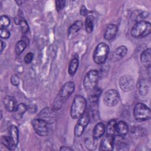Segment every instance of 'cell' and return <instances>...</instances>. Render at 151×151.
<instances>
[{
    "label": "cell",
    "mask_w": 151,
    "mask_h": 151,
    "mask_svg": "<svg viewBox=\"0 0 151 151\" xmlns=\"http://www.w3.org/2000/svg\"><path fill=\"white\" fill-rule=\"evenodd\" d=\"M74 88L75 84L72 81L67 82L63 86L54 100L53 109L55 110H58L62 107L64 101L73 93Z\"/></svg>",
    "instance_id": "6da1fadb"
},
{
    "label": "cell",
    "mask_w": 151,
    "mask_h": 151,
    "mask_svg": "<svg viewBox=\"0 0 151 151\" xmlns=\"http://www.w3.org/2000/svg\"><path fill=\"white\" fill-rule=\"evenodd\" d=\"M87 101L84 97L77 95L74 97L70 108V116L73 119H79L84 113Z\"/></svg>",
    "instance_id": "7a4b0ae2"
},
{
    "label": "cell",
    "mask_w": 151,
    "mask_h": 151,
    "mask_svg": "<svg viewBox=\"0 0 151 151\" xmlns=\"http://www.w3.org/2000/svg\"><path fill=\"white\" fill-rule=\"evenodd\" d=\"M151 31L150 22L146 21H140L136 23L132 28L130 33L133 38H144L147 36Z\"/></svg>",
    "instance_id": "3957f363"
},
{
    "label": "cell",
    "mask_w": 151,
    "mask_h": 151,
    "mask_svg": "<svg viewBox=\"0 0 151 151\" xmlns=\"http://www.w3.org/2000/svg\"><path fill=\"white\" fill-rule=\"evenodd\" d=\"M133 116L137 121H146L151 117L150 109L145 104L142 103H137L133 109Z\"/></svg>",
    "instance_id": "277c9868"
},
{
    "label": "cell",
    "mask_w": 151,
    "mask_h": 151,
    "mask_svg": "<svg viewBox=\"0 0 151 151\" xmlns=\"http://www.w3.org/2000/svg\"><path fill=\"white\" fill-rule=\"evenodd\" d=\"M109 52V47L106 44L103 42L99 44L94 51V61L97 64H103L107 59Z\"/></svg>",
    "instance_id": "5b68a950"
},
{
    "label": "cell",
    "mask_w": 151,
    "mask_h": 151,
    "mask_svg": "<svg viewBox=\"0 0 151 151\" xmlns=\"http://www.w3.org/2000/svg\"><path fill=\"white\" fill-rule=\"evenodd\" d=\"M99 79V73L97 70L89 71L85 76L83 85L87 91H92L96 87Z\"/></svg>",
    "instance_id": "8992f818"
},
{
    "label": "cell",
    "mask_w": 151,
    "mask_h": 151,
    "mask_svg": "<svg viewBox=\"0 0 151 151\" xmlns=\"http://www.w3.org/2000/svg\"><path fill=\"white\" fill-rule=\"evenodd\" d=\"M103 101L106 106L114 107L116 106L120 101L119 94L114 89H109L104 93Z\"/></svg>",
    "instance_id": "52a82bcc"
},
{
    "label": "cell",
    "mask_w": 151,
    "mask_h": 151,
    "mask_svg": "<svg viewBox=\"0 0 151 151\" xmlns=\"http://www.w3.org/2000/svg\"><path fill=\"white\" fill-rule=\"evenodd\" d=\"M90 122V116L88 113H84L77 121L74 128V136L79 137L83 133L84 129Z\"/></svg>",
    "instance_id": "ba28073f"
},
{
    "label": "cell",
    "mask_w": 151,
    "mask_h": 151,
    "mask_svg": "<svg viewBox=\"0 0 151 151\" xmlns=\"http://www.w3.org/2000/svg\"><path fill=\"white\" fill-rule=\"evenodd\" d=\"M32 127L37 134L40 136H45L48 134V124L41 119H35L32 121Z\"/></svg>",
    "instance_id": "9c48e42d"
},
{
    "label": "cell",
    "mask_w": 151,
    "mask_h": 151,
    "mask_svg": "<svg viewBox=\"0 0 151 151\" xmlns=\"http://www.w3.org/2000/svg\"><path fill=\"white\" fill-rule=\"evenodd\" d=\"M38 118L42 120L47 124H51L55 120V114L53 109L50 107H45L39 113Z\"/></svg>",
    "instance_id": "30bf717a"
},
{
    "label": "cell",
    "mask_w": 151,
    "mask_h": 151,
    "mask_svg": "<svg viewBox=\"0 0 151 151\" xmlns=\"http://www.w3.org/2000/svg\"><path fill=\"white\" fill-rule=\"evenodd\" d=\"M119 84L120 88L123 91L127 92L133 88L134 85V80L130 76L124 75L120 78Z\"/></svg>",
    "instance_id": "8fae6325"
},
{
    "label": "cell",
    "mask_w": 151,
    "mask_h": 151,
    "mask_svg": "<svg viewBox=\"0 0 151 151\" xmlns=\"http://www.w3.org/2000/svg\"><path fill=\"white\" fill-rule=\"evenodd\" d=\"M114 143V139L113 136L107 134L100 142L99 150L103 151L112 150L113 149Z\"/></svg>",
    "instance_id": "7c38bea8"
},
{
    "label": "cell",
    "mask_w": 151,
    "mask_h": 151,
    "mask_svg": "<svg viewBox=\"0 0 151 151\" xmlns=\"http://www.w3.org/2000/svg\"><path fill=\"white\" fill-rule=\"evenodd\" d=\"M2 102L5 109L8 111H14L17 107V101L14 97L11 96H5Z\"/></svg>",
    "instance_id": "4fadbf2b"
},
{
    "label": "cell",
    "mask_w": 151,
    "mask_h": 151,
    "mask_svg": "<svg viewBox=\"0 0 151 151\" xmlns=\"http://www.w3.org/2000/svg\"><path fill=\"white\" fill-rule=\"evenodd\" d=\"M117 32V27L116 25L113 24H109L104 34V38L106 40H111L113 39Z\"/></svg>",
    "instance_id": "5bb4252c"
},
{
    "label": "cell",
    "mask_w": 151,
    "mask_h": 151,
    "mask_svg": "<svg viewBox=\"0 0 151 151\" xmlns=\"http://www.w3.org/2000/svg\"><path fill=\"white\" fill-rule=\"evenodd\" d=\"M142 64L146 68H150L151 65V50L150 48L145 50L140 55Z\"/></svg>",
    "instance_id": "9a60e30c"
},
{
    "label": "cell",
    "mask_w": 151,
    "mask_h": 151,
    "mask_svg": "<svg viewBox=\"0 0 151 151\" xmlns=\"http://www.w3.org/2000/svg\"><path fill=\"white\" fill-rule=\"evenodd\" d=\"M106 130V126L104 123L100 122L97 123L94 127L93 131V136L94 139L100 138L104 134Z\"/></svg>",
    "instance_id": "2e32d148"
},
{
    "label": "cell",
    "mask_w": 151,
    "mask_h": 151,
    "mask_svg": "<svg viewBox=\"0 0 151 151\" xmlns=\"http://www.w3.org/2000/svg\"><path fill=\"white\" fill-rule=\"evenodd\" d=\"M127 52V49L126 47L124 45H121L117 47L113 53V60L114 61H117L122 58H123Z\"/></svg>",
    "instance_id": "e0dca14e"
},
{
    "label": "cell",
    "mask_w": 151,
    "mask_h": 151,
    "mask_svg": "<svg viewBox=\"0 0 151 151\" xmlns=\"http://www.w3.org/2000/svg\"><path fill=\"white\" fill-rule=\"evenodd\" d=\"M149 82L144 79L142 78L138 83V89L139 93L142 96H146L147 94L149 91Z\"/></svg>",
    "instance_id": "ac0fdd59"
},
{
    "label": "cell",
    "mask_w": 151,
    "mask_h": 151,
    "mask_svg": "<svg viewBox=\"0 0 151 151\" xmlns=\"http://www.w3.org/2000/svg\"><path fill=\"white\" fill-rule=\"evenodd\" d=\"M83 26V23L81 21H76L74 22L68 29V38H71V37L80 31Z\"/></svg>",
    "instance_id": "d6986e66"
},
{
    "label": "cell",
    "mask_w": 151,
    "mask_h": 151,
    "mask_svg": "<svg viewBox=\"0 0 151 151\" xmlns=\"http://www.w3.org/2000/svg\"><path fill=\"white\" fill-rule=\"evenodd\" d=\"M27 106L24 103H20L17 105L15 110L14 111V117L16 119H20L27 110Z\"/></svg>",
    "instance_id": "ffe728a7"
},
{
    "label": "cell",
    "mask_w": 151,
    "mask_h": 151,
    "mask_svg": "<svg viewBox=\"0 0 151 151\" xmlns=\"http://www.w3.org/2000/svg\"><path fill=\"white\" fill-rule=\"evenodd\" d=\"M129 130L128 126L126 122L123 121H120L116 123V132H117L120 136H124L127 134Z\"/></svg>",
    "instance_id": "44dd1931"
},
{
    "label": "cell",
    "mask_w": 151,
    "mask_h": 151,
    "mask_svg": "<svg viewBox=\"0 0 151 151\" xmlns=\"http://www.w3.org/2000/svg\"><path fill=\"white\" fill-rule=\"evenodd\" d=\"M9 134L11 138L12 139L14 144L17 146L18 143L19 142V134H18V130L17 127L14 126L12 125L9 128Z\"/></svg>",
    "instance_id": "7402d4cb"
},
{
    "label": "cell",
    "mask_w": 151,
    "mask_h": 151,
    "mask_svg": "<svg viewBox=\"0 0 151 151\" xmlns=\"http://www.w3.org/2000/svg\"><path fill=\"white\" fill-rule=\"evenodd\" d=\"M2 143L9 150H14L16 147V145L13 142L12 139L9 136H4L1 138Z\"/></svg>",
    "instance_id": "603a6c76"
},
{
    "label": "cell",
    "mask_w": 151,
    "mask_h": 151,
    "mask_svg": "<svg viewBox=\"0 0 151 151\" xmlns=\"http://www.w3.org/2000/svg\"><path fill=\"white\" fill-rule=\"evenodd\" d=\"M94 18L92 15H88L87 17L85 22L86 30L87 33H91L94 28Z\"/></svg>",
    "instance_id": "cb8c5ba5"
},
{
    "label": "cell",
    "mask_w": 151,
    "mask_h": 151,
    "mask_svg": "<svg viewBox=\"0 0 151 151\" xmlns=\"http://www.w3.org/2000/svg\"><path fill=\"white\" fill-rule=\"evenodd\" d=\"M78 66V60L77 58H73L69 64L68 66V73L71 76H73L77 71Z\"/></svg>",
    "instance_id": "d4e9b609"
},
{
    "label": "cell",
    "mask_w": 151,
    "mask_h": 151,
    "mask_svg": "<svg viewBox=\"0 0 151 151\" xmlns=\"http://www.w3.org/2000/svg\"><path fill=\"white\" fill-rule=\"evenodd\" d=\"M27 46V44L24 40H21L18 41L17 42L15 47V51L16 54L18 55H20L25 50Z\"/></svg>",
    "instance_id": "484cf974"
},
{
    "label": "cell",
    "mask_w": 151,
    "mask_h": 151,
    "mask_svg": "<svg viewBox=\"0 0 151 151\" xmlns=\"http://www.w3.org/2000/svg\"><path fill=\"white\" fill-rule=\"evenodd\" d=\"M116 122L115 120H111L109 122L106 129V132L107 134H110L113 136L116 132Z\"/></svg>",
    "instance_id": "4316f807"
},
{
    "label": "cell",
    "mask_w": 151,
    "mask_h": 151,
    "mask_svg": "<svg viewBox=\"0 0 151 151\" xmlns=\"http://www.w3.org/2000/svg\"><path fill=\"white\" fill-rule=\"evenodd\" d=\"M10 24V19L6 15H2L0 18L1 28H5Z\"/></svg>",
    "instance_id": "83f0119b"
},
{
    "label": "cell",
    "mask_w": 151,
    "mask_h": 151,
    "mask_svg": "<svg viewBox=\"0 0 151 151\" xmlns=\"http://www.w3.org/2000/svg\"><path fill=\"white\" fill-rule=\"evenodd\" d=\"M91 91H92V93H91V94L90 97V100L93 102H95L97 100L100 94H101V90H100V89L96 87L94 89H93Z\"/></svg>",
    "instance_id": "f1b7e54d"
},
{
    "label": "cell",
    "mask_w": 151,
    "mask_h": 151,
    "mask_svg": "<svg viewBox=\"0 0 151 151\" xmlns=\"http://www.w3.org/2000/svg\"><path fill=\"white\" fill-rule=\"evenodd\" d=\"M19 26L21 28V30L23 34H25L28 31L29 26H28L27 21L25 19H21V21L19 23Z\"/></svg>",
    "instance_id": "f546056e"
},
{
    "label": "cell",
    "mask_w": 151,
    "mask_h": 151,
    "mask_svg": "<svg viewBox=\"0 0 151 151\" xmlns=\"http://www.w3.org/2000/svg\"><path fill=\"white\" fill-rule=\"evenodd\" d=\"M0 36L2 38L7 39L10 37V32L6 28H1Z\"/></svg>",
    "instance_id": "4dcf8cb0"
},
{
    "label": "cell",
    "mask_w": 151,
    "mask_h": 151,
    "mask_svg": "<svg viewBox=\"0 0 151 151\" xmlns=\"http://www.w3.org/2000/svg\"><path fill=\"white\" fill-rule=\"evenodd\" d=\"M11 82L14 86H18L19 84V78L17 74H13L11 77Z\"/></svg>",
    "instance_id": "1f68e13d"
},
{
    "label": "cell",
    "mask_w": 151,
    "mask_h": 151,
    "mask_svg": "<svg viewBox=\"0 0 151 151\" xmlns=\"http://www.w3.org/2000/svg\"><path fill=\"white\" fill-rule=\"evenodd\" d=\"M33 57H34V54L32 52L27 53L24 57L25 63L26 64H29L32 61Z\"/></svg>",
    "instance_id": "d6a6232c"
},
{
    "label": "cell",
    "mask_w": 151,
    "mask_h": 151,
    "mask_svg": "<svg viewBox=\"0 0 151 151\" xmlns=\"http://www.w3.org/2000/svg\"><path fill=\"white\" fill-rule=\"evenodd\" d=\"M65 2L64 1H57L55 2L56 4V9L57 11H60L63 9L65 6Z\"/></svg>",
    "instance_id": "836d02e7"
},
{
    "label": "cell",
    "mask_w": 151,
    "mask_h": 151,
    "mask_svg": "<svg viewBox=\"0 0 151 151\" xmlns=\"http://www.w3.org/2000/svg\"><path fill=\"white\" fill-rule=\"evenodd\" d=\"M117 149L120 150H125L128 149V145L124 142H120L117 145Z\"/></svg>",
    "instance_id": "e575fe53"
},
{
    "label": "cell",
    "mask_w": 151,
    "mask_h": 151,
    "mask_svg": "<svg viewBox=\"0 0 151 151\" xmlns=\"http://www.w3.org/2000/svg\"><path fill=\"white\" fill-rule=\"evenodd\" d=\"M80 13L81 15L83 16H86L87 15V14H88V11L86 8V7L84 5H83L81 8H80Z\"/></svg>",
    "instance_id": "d590c367"
},
{
    "label": "cell",
    "mask_w": 151,
    "mask_h": 151,
    "mask_svg": "<svg viewBox=\"0 0 151 151\" xmlns=\"http://www.w3.org/2000/svg\"><path fill=\"white\" fill-rule=\"evenodd\" d=\"M60 150H67V151H71V150H73V149L68 147V146H62L60 147Z\"/></svg>",
    "instance_id": "8d00e7d4"
},
{
    "label": "cell",
    "mask_w": 151,
    "mask_h": 151,
    "mask_svg": "<svg viewBox=\"0 0 151 151\" xmlns=\"http://www.w3.org/2000/svg\"><path fill=\"white\" fill-rule=\"evenodd\" d=\"M5 47V43L2 41H1V52H2Z\"/></svg>",
    "instance_id": "74e56055"
}]
</instances>
